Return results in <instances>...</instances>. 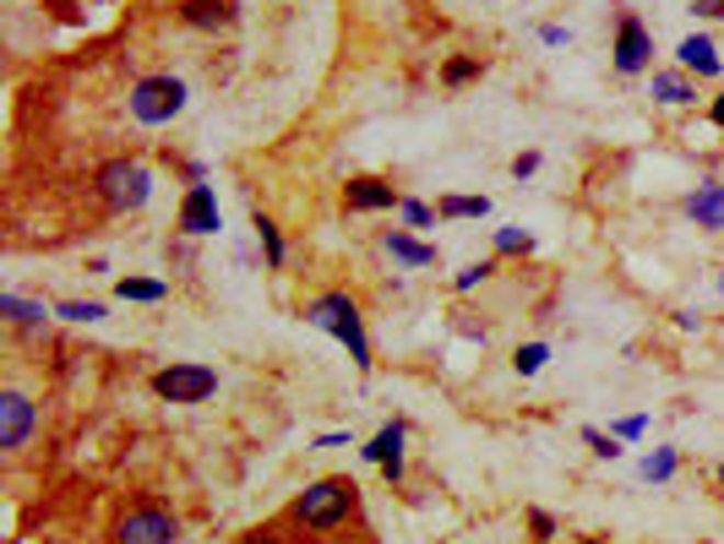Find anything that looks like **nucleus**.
Here are the masks:
<instances>
[{"instance_id":"14","label":"nucleus","mask_w":724,"mask_h":544,"mask_svg":"<svg viewBox=\"0 0 724 544\" xmlns=\"http://www.w3.org/2000/svg\"><path fill=\"white\" fill-rule=\"evenodd\" d=\"M382 251L393 257V262H404V268H435V246H426V240H415L409 229H387L382 235Z\"/></svg>"},{"instance_id":"16","label":"nucleus","mask_w":724,"mask_h":544,"mask_svg":"<svg viewBox=\"0 0 724 544\" xmlns=\"http://www.w3.org/2000/svg\"><path fill=\"white\" fill-rule=\"evenodd\" d=\"M654 99L670 104V110H681V104L698 99V88L687 82V71H654Z\"/></svg>"},{"instance_id":"27","label":"nucleus","mask_w":724,"mask_h":544,"mask_svg":"<svg viewBox=\"0 0 724 544\" xmlns=\"http://www.w3.org/2000/svg\"><path fill=\"white\" fill-rule=\"evenodd\" d=\"M582 441H588V452H593V457H610V463L621 457V441H615L610 430H599V424H582Z\"/></svg>"},{"instance_id":"12","label":"nucleus","mask_w":724,"mask_h":544,"mask_svg":"<svg viewBox=\"0 0 724 544\" xmlns=\"http://www.w3.org/2000/svg\"><path fill=\"white\" fill-rule=\"evenodd\" d=\"M687 218L709 235H724V180H703L692 196H687Z\"/></svg>"},{"instance_id":"18","label":"nucleus","mask_w":724,"mask_h":544,"mask_svg":"<svg viewBox=\"0 0 724 544\" xmlns=\"http://www.w3.org/2000/svg\"><path fill=\"white\" fill-rule=\"evenodd\" d=\"M251 229H257V240H262V257H268V268L279 272L284 262H290V246H284V235H279V224L268 218V213H257L251 218Z\"/></svg>"},{"instance_id":"32","label":"nucleus","mask_w":724,"mask_h":544,"mask_svg":"<svg viewBox=\"0 0 724 544\" xmlns=\"http://www.w3.org/2000/svg\"><path fill=\"white\" fill-rule=\"evenodd\" d=\"M698 16H724V0H692Z\"/></svg>"},{"instance_id":"17","label":"nucleus","mask_w":724,"mask_h":544,"mask_svg":"<svg viewBox=\"0 0 724 544\" xmlns=\"http://www.w3.org/2000/svg\"><path fill=\"white\" fill-rule=\"evenodd\" d=\"M163 294H169L163 277H115V299H126V305H158Z\"/></svg>"},{"instance_id":"11","label":"nucleus","mask_w":724,"mask_h":544,"mask_svg":"<svg viewBox=\"0 0 724 544\" xmlns=\"http://www.w3.org/2000/svg\"><path fill=\"white\" fill-rule=\"evenodd\" d=\"M33 424H38V408L27 404L22 393H0V446H5V452L27 446Z\"/></svg>"},{"instance_id":"25","label":"nucleus","mask_w":724,"mask_h":544,"mask_svg":"<svg viewBox=\"0 0 724 544\" xmlns=\"http://www.w3.org/2000/svg\"><path fill=\"white\" fill-rule=\"evenodd\" d=\"M474 77H479V55H457V60L441 66V82H446V88H468Z\"/></svg>"},{"instance_id":"35","label":"nucleus","mask_w":724,"mask_h":544,"mask_svg":"<svg viewBox=\"0 0 724 544\" xmlns=\"http://www.w3.org/2000/svg\"><path fill=\"white\" fill-rule=\"evenodd\" d=\"M709 121H714V126H720V132H724V93H720V99H714V104H709Z\"/></svg>"},{"instance_id":"3","label":"nucleus","mask_w":724,"mask_h":544,"mask_svg":"<svg viewBox=\"0 0 724 544\" xmlns=\"http://www.w3.org/2000/svg\"><path fill=\"white\" fill-rule=\"evenodd\" d=\"M349 512H354V479H316V485H305L299 501H294V523L310 529V534L343 529Z\"/></svg>"},{"instance_id":"2","label":"nucleus","mask_w":724,"mask_h":544,"mask_svg":"<svg viewBox=\"0 0 724 544\" xmlns=\"http://www.w3.org/2000/svg\"><path fill=\"white\" fill-rule=\"evenodd\" d=\"M93 191L110 213H137L152 202V169L143 158H104L93 169Z\"/></svg>"},{"instance_id":"30","label":"nucleus","mask_w":724,"mask_h":544,"mask_svg":"<svg viewBox=\"0 0 724 544\" xmlns=\"http://www.w3.org/2000/svg\"><path fill=\"white\" fill-rule=\"evenodd\" d=\"M529 534L545 544V540H556V518L545 512V507H529Z\"/></svg>"},{"instance_id":"5","label":"nucleus","mask_w":724,"mask_h":544,"mask_svg":"<svg viewBox=\"0 0 724 544\" xmlns=\"http://www.w3.org/2000/svg\"><path fill=\"white\" fill-rule=\"evenodd\" d=\"M152 393L163 398V404H207L213 393H218V371L213 365H202V360H174V365H163V371H152Z\"/></svg>"},{"instance_id":"10","label":"nucleus","mask_w":724,"mask_h":544,"mask_svg":"<svg viewBox=\"0 0 724 544\" xmlns=\"http://www.w3.org/2000/svg\"><path fill=\"white\" fill-rule=\"evenodd\" d=\"M404 196L387 185V180H376V174H349L343 180V207L349 213H387V207H398Z\"/></svg>"},{"instance_id":"31","label":"nucleus","mask_w":724,"mask_h":544,"mask_svg":"<svg viewBox=\"0 0 724 544\" xmlns=\"http://www.w3.org/2000/svg\"><path fill=\"white\" fill-rule=\"evenodd\" d=\"M534 169H540V152H534V147H529V152H518V158H512V180H529V174H534Z\"/></svg>"},{"instance_id":"21","label":"nucleus","mask_w":724,"mask_h":544,"mask_svg":"<svg viewBox=\"0 0 724 544\" xmlns=\"http://www.w3.org/2000/svg\"><path fill=\"white\" fill-rule=\"evenodd\" d=\"M435 213L441 218H490V196H441Z\"/></svg>"},{"instance_id":"34","label":"nucleus","mask_w":724,"mask_h":544,"mask_svg":"<svg viewBox=\"0 0 724 544\" xmlns=\"http://www.w3.org/2000/svg\"><path fill=\"white\" fill-rule=\"evenodd\" d=\"M316 446H349V430H327V435H316Z\"/></svg>"},{"instance_id":"29","label":"nucleus","mask_w":724,"mask_h":544,"mask_svg":"<svg viewBox=\"0 0 724 544\" xmlns=\"http://www.w3.org/2000/svg\"><path fill=\"white\" fill-rule=\"evenodd\" d=\"M490 272H496V262H468V268L452 277V288H457V294H468V288H479V283H485Z\"/></svg>"},{"instance_id":"9","label":"nucleus","mask_w":724,"mask_h":544,"mask_svg":"<svg viewBox=\"0 0 724 544\" xmlns=\"http://www.w3.org/2000/svg\"><path fill=\"white\" fill-rule=\"evenodd\" d=\"M180 235H191V240H207V235H218L224 229V213H218V196H213V185H191L185 191V202H180Z\"/></svg>"},{"instance_id":"36","label":"nucleus","mask_w":724,"mask_h":544,"mask_svg":"<svg viewBox=\"0 0 724 544\" xmlns=\"http://www.w3.org/2000/svg\"><path fill=\"white\" fill-rule=\"evenodd\" d=\"M240 544H279V534H268V529H262V534H246Z\"/></svg>"},{"instance_id":"1","label":"nucleus","mask_w":724,"mask_h":544,"mask_svg":"<svg viewBox=\"0 0 724 544\" xmlns=\"http://www.w3.org/2000/svg\"><path fill=\"white\" fill-rule=\"evenodd\" d=\"M305 321L316 327V332H327V338H338L343 349H349V360H354V371L360 376H371V338H365V316H360V305L349 299V294H316L310 305H305Z\"/></svg>"},{"instance_id":"24","label":"nucleus","mask_w":724,"mask_h":544,"mask_svg":"<svg viewBox=\"0 0 724 544\" xmlns=\"http://www.w3.org/2000/svg\"><path fill=\"white\" fill-rule=\"evenodd\" d=\"M398 213H404V229H435V218H441L431 202H420V196H404Z\"/></svg>"},{"instance_id":"26","label":"nucleus","mask_w":724,"mask_h":544,"mask_svg":"<svg viewBox=\"0 0 724 544\" xmlns=\"http://www.w3.org/2000/svg\"><path fill=\"white\" fill-rule=\"evenodd\" d=\"M545 360H551V343H523V349L512 354V371H518V376H540Z\"/></svg>"},{"instance_id":"33","label":"nucleus","mask_w":724,"mask_h":544,"mask_svg":"<svg viewBox=\"0 0 724 544\" xmlns=\"http://www.w3.org/2000/svg\"><path fill=\"white\" fill-rule=\"evenodd\" d=\"M540 38H545V44H567V38H573V33H567V27H556V22H551V27H540Z\"/></svg>"},{"instance_id":"4","label":"nucleus","mask_w":724,"mask_h":544,"mask_svg":"<svg viewBox=\"0 0 724 544\" xmlns=\"http://www.w3.org/2000/svg\"><path fill=\"white\" fill-rule=\"evenodd\" d=\"M185 99H191V88L180 77H169V71L143 77V82H132V121L137 126H169L185 110Z\"/></svg>"},{"instance_id":"15","label":"nucleus","mask_w":724,"mask_h":544,"mask_svg":"<svg viewBox=\"0 0 724 544\" xmlns=\"http://www.w3.org/2000/svg\"><path fill=\"white\" fill-rule=\"evenodd\" d=\"M180 22H185V27H207V33H218V27L235 22V11H229V0H180Z\"/></svg>"},{"instance_id":"38","label":"nucleus","mask_w":724,"mask_h":544,"mask_svg":"<svg viewBox=\"0 0 724 544\" xmlns=\"http://www.w3.org/2000/svg\"><path fill=\"white\" fill-rule=\"evenodd\" d=\"M720 485H724V468H720Z\"/></svg>"},{"instance_id":"22","label":"nucleus","mask_w":724,"mask_h":544,"mask_svg":"<svg viewBox=\"0 0 724 544\" xmlns=\"http://www.w3.org/2000/svg\"><path fill=\"white\" fill-rule=\"evenodd\" d=\"M55 316H60V321H77V327H93V321H104L110 310H104V299H60Z\"/></svg>"},{"instance_id":"37","label":"nucleus","mask_w":724,"mask_h":544,"mask_svg":"<svg viewBox=\"0 0 724 544\" xmlns=\"http://www.w3.org/2000/svg\"><path fill=\"white\" fill-rule=\"evenodd\" d=\"M720 294H724V272H720Z\"/></svg>"},{"instance_id":"8","label":"nucleus","mask_w":724,"mask_h":544,"mask_svg":"<svg viewBox=\"0 0 724 544\" xmlns=\"http://www.w3.org/2000/svg\"><path fill=\"white\" fill-rule=\"evenodd\" d=\"M404 441H409V424H404V419H387V424L360 446V457L376 463V468L387 474V485H398V479H404Z\"/></svg>"},{"instance_id":"13","label":"nucleus","mask_w":724,"mask_h":544,"mask_svg":"<svg viewBox=\"0 0 724 544\" xmlns=\"http://www.w3.org/2000/svg\"><path fill=\"white\" fill-rule=\"evenodd\" d=\"M676 60H681V71H698V77H720V71H724L720 44H714L709 33H687V38H681V49H676Z\"/></svg>"},{"instance_id":"7","label":"nucleus","mask_w":724,"mask_h":544,"mask_svg":"<svg viewBox=\"0 0 724 544\" xmlns=\"http://www.w3.org/2000/svg\"><path fill=\"white\" fill-rule=\"evenodd\" d=\"M615 71L621 77H643L648 66H654V33L637 22V16H621V27H615Z\"/></svg>"},{"instance_id":"28","label":"nucleus","mask_w":724,"mask_h":544,"mask_svg":"<svg viewBox=\"0 0 724 544\" xmlns=\"http://www.w3.org/2000/svg\"><path fill=\"white\" fill-rule=\"evenodd\" d=\"M610 435H615V441H643V435H648V413H626V419H615Z\"/></svg>"},{"instance_id":"6","label":"nucleus","mask_w":724,"mask_h":544,"mask_svg":"<svg viewBox=\"0 0 724 544\" xmlns=\"http://www.w3.org/2000/svg\"><path fill=\"white\" fill-rule=\"evenodd\" d=\"M180 540V523L169 507H132L121 523H115V544H174Z\"/></svg>"},{"instance_id":"20","label":"nucleus","mask_w":724,"mask_h":544,"mask_svg":"<svg viewBox=\"0 0 724 544\" xmlns=\"http://www.w3.org/2000/svg\"><path fill=\"white\" fill-rule=\"evenodd\" d=\"M676 468H681L676 446H654V452L643 457V479H648V485H670V479H676Z\"/></svg>"},{"instance_id":"23","label":"nucleus","mask_w":724,"mask_h":544,"mask_svg":"<svg viewBox=\"0 0 724 544\" xmlns=\"http://www.w3.org/2000/svg\"><path fill=\"white\" fill-rule=\"evenodd\" d=\"M496 251L501 257H529L534 251V235L523 224H507V229H496Z\"/></svg>"},{"instance_id":"19","label":"nucleus","mask_w":724,"mask_h":544,"mask_svg":"<svg viewBox=\"0 0 724 544\" xmlns=\"http://www.w3.org/2000/svg\"><path fill=\"white\" fill-rule=\"evenodd\" d=\"M0 316H11L16 327H44L49 321L44 299H22V294H0Z\"/></svg>"}]
</instances>
